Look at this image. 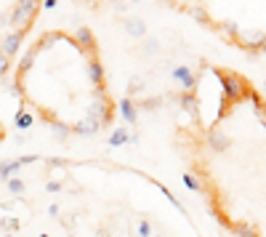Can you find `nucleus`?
Returning a JSON list of instances; mask_svg holds the SVG:
<instances>
[{"label":"nucleus","mask_w":266,"mask_h":237,"mask_svg":"<svg viewBox=\"0 0 266 237\" xmlns=\"http://www.w3.org/2000/svg\"><path fill=\"white\" fill-rule=\"evenodd\" d=\"M173 149L218 227L266 237V99L245 75L203 64L181 94Z\"/></svg>","instance_id":"f257e3e1"},{"label":"nucleus","mask_w":266,"mask_h":237,"mask_svg":"<svg viewBox=\"0 0 266 237\" xmlns=\"http://www.w3.org/2000/svg\"><path fill=\"white\" fill-rule=\"evenodd\" d=\"M11 75L19 101L48 128L93 136L117 120V99L91 27L40 32Z\"/></svg>","instance_id":"f03ea898"},{"label":"nucleus","mask_w":266,"mask_h":237,"mask_svg":"<svg viewBox=\"0 0 266 237\" xmlns=\"http://www.w3.org/2000/svg\"><path fill=\"white\" fill-rule=\"evenodd\" d=\"M43 0H0V80L13 72L32 35Z\"/></svg>","instance_id":"7ed1b4c3"}]
</instances>
